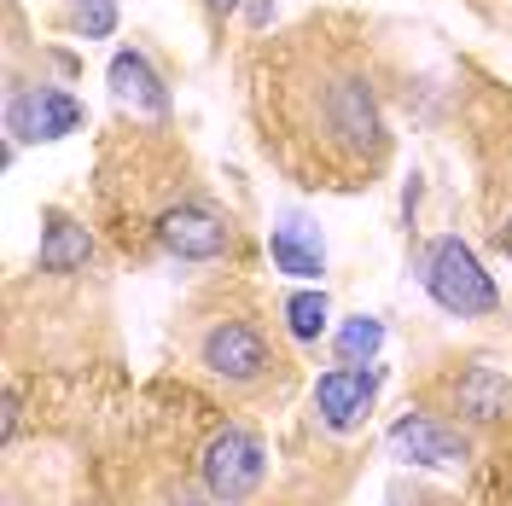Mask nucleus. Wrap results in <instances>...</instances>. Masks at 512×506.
<instances>
[{
	"mask_svg": "<svg viewBox=\"0 0 512 506\" xmlns=\"http://www.w3.org/2000/svg\"><path fill=\"white\" fill-rule=\"evenodd\" d=\"M384 448H390V460H402V466H414V472H454V466L472 460L466 425L448 419V413H431V408L402 413V419L384 431Z\"/></svg>",
	"mask_w": 512,
	"mask_h": 506,
	"instance_id": "7",
	"label": "nucleus"
},
{
	"mask_svg": "<svg viewBox=\"0 0 512 506\" xmlns=\"http://www.w3.org/2000/svg\"><path fill=\"white\" fill-rule=\"evenodd\" d=\"M192 361L210 373L216 384H227L233 396H268L291 379L286 349L268 338V326L256 315L222 309V315H204L192 332Z\"/></svg>",
	"mask_w": 512,
	"mask_h": 506,
	"instance_id": "2",
	"label": "nucleus"
},
{
	"mask_svg": "<svg viewBox=\"0 0 512 506\" xmlns=\"http://www.w3.org/2000/svg\"><path fill=\"white\" fill-rule=\"evenodd\" d=\"M495 251H501V256L512 262V210L501 216V227H495Z\"/></svg>",
	"mask_w": 512,
	"mask_h": 506,
	"instance_id": "19",
	"label": "nucleus"
},
{
	"mask_svg": "<svg viewBox=\"0 0 512 506\" xmlns=\"http://www.w3.org/2000/svg\"><path fill=\"white\" fill-rule=\"evenodd\" d=\"M82 123H88V105L70 94V82H64V76L6 64L0 128H6V140H12V146H53V140H70Z\"/></svg>",
	"mask_w": 512,
	"mask_h": 506,
	"instance_id": "3",
	"label": "nucleus"
},
{
	"mask_svg": "<svg viewBox=\"0 0 512 506\" xmlns=\"http://www.w3.org/2000/svg\"><path fill=\"white\" fill-rule=\"evenodd\" d=\"M245 94L262 152L303 187H373L396 152L373 47L344 12H309L256 41Z\"/></svg>",
	"mask_w": 512,
	"mask_h": 506,
	"instance_id": "1",
	"label": "nucleus"
},
{
	"mask_svg": "<svg viewBox=\"0 0 512 506\" xmlns=\"http://www.w3.org/2000/svg\"><path fill=\"white\" fill-rule=\"evenodd\" d=\"M419 285L454 320H495L501 315V285H495V274L483 268V256L460 233H437L419 251Z\"/></svg>",
	"mask_w": 512,
	"mask_h": 506,
	"instance_id": "4",
	"label": "nucleus"
},
{
	"mask_svg": "<svg viewBox=\"0 0 512 506\" xmlns=\"http://www.w3.org/2000/svg\"><path fill=\"white\" fill-rule=\"evenodd\" d=\"M245 0H198V12H204V24H210V35H222V24L239 12Z\"/></svg>",
	"mask_w": 512,
	"mask_h": 506,
	"instance_id": "16",
	"label": "nucleus"
},
{
	"mask_svg": "<svg viewBox=\"0 0 512 506\" xmlns=\"http://www.w3.org/2000/svg\"><path fill=\"white\" fill-rule=\"evenodd\" d=\"M384 390V367H326L315 379V419L326 431H355V425H367V413L379 402Z\"/></svg>",
	"mask_w": 512,
	"mask_h": 506,
	"instance_id": "9",
	"label": "nucleus"
},
{
	"mask_svg": "<svg viewBox=\"0 0 512 506\" xmlns=\"http://www.w3.org/2000/svg\"><path fill=\"white\" fill-rule=\"evenodd\" d=\"M448 413H460L466 431H495L512 419V379L489 361H472L460 367L454 384H448Z\"/></svg>",
	"mask_w": 512,
	"mask_h": 506,
	"instance_id": "10",
	"label": "nucleus"
},
{
	"mask_svg": "<svg viewBox=\"0 0 512 506\" xmlns=\"http://www.w3.org/2000/svg\"><path fill=\"white\" fill-rule=\"evenodd\" d=\"M262 477H268V448L256 437L251 425H222L204 454H198V483H204V495L216 506H245L262 489Z\"/></svg>",
	"mask_w": 512,
	"mask_h": 506,
	"instance_id": "6",
	"label": "nucleus"
},
{
	"mask_svg": "<svg viewBox=\"0 0 512 506\" xmlns=\"http://www.w3.org/2000/svg\"><path fill=\"white\" fill-rule=\"evenodd\" d=\"M163 506H216V501H210V495H192V489H181V495H169Z\"/></svg>",
	"mask_w": 512,
	"mask_h": 506,
	"instance_id": "20",
	"label": "nucleus"
},
{
	"mask_svg": "<svg viewBox=\"0 0 512 506\" xmlns=\"http://www.w3.org/2000/svg\"><path fill=\"white\" fill-rule=\"evenodd\" d=\"M239 18H245V30H251V35H262L268 24H274V0H245V6H239Z\"/></svg>",
	"mask_w": 512,
	"mask_h": 506,
	"instance_id": "17",
	"label": "nucleus"
},
{
	"mask_svg": "<svg viewBox=\"0 0 512 506\" xmlns=\"http://www.w3.org/2000/svg\"><path fill=\"white\" fill-rule=\"evenodd\" d=\"M268 256H274L280 274H291V280H303V285H315L320 274H326V239H320V227L309 222V216H297V210H286L280 227L268 233Z\"/></svg>",
	"mask_w": 512,
	"mask_h": 506,
	"instance_id": "12",
	"label": "nucleus"
},
{
	"mask_svg": "<svg viewBox=\"0 0 512 506\" xmlns=\"http://www.w3.org/2000/svg\"><path fill=\"white\" fill-rule=\"evenodd\" d=\"M280 320H286V338L291 344H320L326 326H332V303L320 285H297L280 297Z\"/></svg>",
	"mask_w": 512,
	"mask_h": 506,
	"instance_id": "13",
	"label": "nucleus"
},
{
	"mask_svg": "<svg viewBox=\"0 0 512 506\" xmlns=\"http://www.w3.org/2000/svg\"><path fill=\"white\" fill-rule=\"evenodd\" d=\"M18 419H24V396H18V384H6V443L18 437Z\"/></svg>",
	"mask_w": 512,
	"mask_h": 506,
	"instance_id": "18",
	"label": "nucleus"
},
{
	"mask_svg": "<svg viewBox=\"0 0 512 506\" xmlns=\"http://www.w3.org/2000/svg\"><path fill=\"white\" fill-rule=\"evenodd\" d=\"M105 88L117 99V111H123L128 123H169L175 117V88H169V76H163V64L152 59V47H140V41H123L111 64H105Z\"/></svg>",
	"mask_w": 512,
	"mask_h": 506,
	"instance_id": "8",
	"label": "nucleus"
},
{
	"mask_svg": "<svg viewBox=\"0 0 512 506\" xmlns=\"http://www.w3.org/2000/svg\"><path fill=\"white\" fill-rule=\"evenodd\" d=\"M88 262H94V233H88V222H76L70 210L47 204V210H41V245H35V274L70 280V274H82Z\"/></svg>",
	"mask_w": 512,
	"mask_h": 506,
	"instance_id": "11",
	"label": "nucleus"
},
{
	"mask_svg": "<svg viewBox=\"0 0 512 506\" xmlns=\"http://www.w3.org/2000/svg\"><path fill=\"white\" fill-rule=\"evenodd\" d=\"M146 233H152V245H158L163 256H175V262H222V256L239 251V227H233V216H227L204 187L187 192L181 204H169Z\"/></svg>",
	"mask_w": 512,
	"mask_h": 506,
	"instance_id": "5",
	"label": "nucleus"
},
{
	"mask_svg": "<svg viewBox=\"0 0 512 506\" xmlns=\"http://www.w3.org/2000/svg\"><path fill=\"white\" fill-rule=\"evenodd\" d=\"M384 349V320L379 315H350L338 332H332V355L338 367H373Z\"/></svg>",
	"mask_w": 512,
	"mask_h": 506,
	"instance_id": "15",
	"label": "nucleus"
},
{
	"mask_svg": "<svg viewBox=\"0 0 512 506\" xmlns=\"http://www.w3.org/2000/svg\"><path fill=\"white\" fill-rule=\"evenodd\" d=\"M53 24L70 30L76 41H111L117 24H123V12H117V0H59Z\"/></svg>",
	"mask_w": 512,
	"mask_h": 506,
	"instance_id": "14",
	"label": "nucleus"
}]
</instances>
